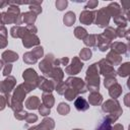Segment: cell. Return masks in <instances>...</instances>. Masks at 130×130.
Masks as SVG:
<instances>
[{
  "label": "cell",
  "instance_id": "10",
  "mask_svg": "<svg viewBox=\"0 0 130 130\" xmlns=\"http://www.w3.org/2000/svg\"><path fill=\"white\" fill-rule=\"evenodd\" d=\"M43 101H44V103L46 104V107L47 108H51L52 106H53V104H54V100H53V96L50 94V95H46V94H44L43 95Z\"/></svg>",
  "mask_w": 130,
  "mask_h": 130
},
{
  "label": "cell",
  "instance_id": "15",
  "mask_svg": "<svg viewBox=\"0 0 130 130\" xmlns=\"http://www.w3.org/2000/svg\"><path fill=\"white\" fill-rule=\"evenodd\" d=\"M66 5H67V1H62V2L58 1V2H56V6L59 10H63L66 7Z\"/></svg>",
  "mask_w": 130,
  "mask_h": 130
},
{
  "label": "cell",
  "instance_id": "7",
  "mask_svg": "<svg viewBox=\"0 0 130 130\" xmlns=\"http://www.w3.org/2000/svg\"><path fill=\"white\" fill-rule=\"evenodd\" d=\"M74 21H75V15H74L73 12H68V13L64 16V23H65L66 25L70 26V25H72V24L74 23Z\"/></svg>",
  "mask_w": 130,
  "mask_h": 130
},
{
  "label": "cell",
  "instance_id": "6",
  "mask_svg": "<svg viewBox=\"0 0 130 130\" xmlns=\"http://www.w3.org/2000/svg\"><path fill=\"white\" fill-rule=\"evenodd\" d=\"M39 105V100L37 96H30L26 101V108L28 109H37Z\"/></svg>",
  "mask_w": 130,
  "mask_h": 130
},
{
  "label": "cell",
  "instance_id": "3",
  "mask_svg": "<svg viewBox=\"0 0 130 130\" xmlns=\"http://www.w3.org/2000/svg\"><path fill=\"white\" fill-rule=\"evenodd\" d=\"M93 15H94V12L92 11H83L80 15V21L85 24H89L92 22Z\"/></svg>",
  "mask_w": 130,
  "mask_h": 130
},
{
  "label": "cell",
  "instance_id": "21",
  "mask_svg": "<svg viewBox=\"0 0 130 130\" xmlns=\"http://www.w3.org/2000/svg\"><path fill=\"white\" fill-rule=\"evenodd\" d=\"M128 101H130V93H128V94L125 95V103H127Z\"/></svg>",
  "mask_w": 130,
  "mask_h": 130
},
{
  "label": "cell",
  "instance_id": "13",
  "mask_svg": "<svg viewBox=\"0 0 130 130\" xmlns=\"http://www.w3.org/2000/svg\"><path fill=\"white\" fill-rule=\"evenodd\" d=\"M90 56H91V52H90L89 49H83V50L80 52V57H81L82 59H84V60L89 59Z\"/></svg>",
  "mask_w": 130,
  "mask_h": 130
},
{
  "label": "cell",
  "instance_id": "1",
  "mask_svg": "<svg viewBox=\"0 0 130 130\" xmlns=\"http://www.w3.org/2000/svg\"><path fill=\"white\" fill-rule=\"evenodd\" d=\"M108 13H109L108 8H107V9L104 8V9H102V10L99 11V16H98V18H96V24H99V26L103 27V26H105V25L108 24V22H109V17H105V16H109Z\"/></svg>",
  "mask_w": 130,
  "mask_h": 130
},
{
  "label": "cell",
  "instance_id": "24",
  "mask_svg": "<svg viewBox=\"0 0 130 130\" xmlns=\"http://www.w3.org/2000/svg\"><path fill=\"white\" fill-rule=\"evenodd\" d=\"M75 130H79V129H75Z\"/></svg>",
  "mask_w": 130,
  "mask_h": 130
},
{
  "label": "cell",
  "instance_id": "17",
  "mask_svg": "<svg viewBox=\"0 0 130 130\" xmlns=\"http://www.w3.org/2000/svg\"><path fill=\"white\" fill-rule=\"evenodd\" d=\"M37 120V116H35V115H28V117H27V122L28 123H31V121H36Z\"/></svg>",
  "mask_w": 130,
  "mask_h": 130
},
{
  "label": "cell",
  "instance_id": "9",
  "mask_svg": "<svg viewBox=\"0 0 130 130\" xmlns=\"http://www.w3.org/2000/svg\"><path fill=\"white\" fill-rule=\"evenodd\" d=\"M118 73L121 76H126L127 74H129L130 73V63H125L124 65H122L119 68Z\"/></svg>",
  "mask_w": 130,
  "mask_h": 130
},
{
  "label": "cell",
  "instance_id": "23",
  "mask_svg": "<svg viewBox=\"0 0 130 130\" xmlns=\"http://www.w3.org/2000/svg\"><path fill=\"white\" fill-rule=\"evenodd\" d=\"M129 130H130V126H129Z\"/></svg>",
  "mask_w": 130,
  "mask_h": 130
},
{
  "label": "cell",
  "instance_id": "2",
  "mask_svg": "<svg viewBox=\"0 0 130 130\" xmlns=\"http://www.w3.org/2000/svg\"><path fill=\"white\" fill-rule=\"evenodd\" d=\"M82 65H83V64L80 63L77 58H75V59H73L71 66L67 67L66 71L68 72V74H77V73L79 72V70L82 68Z\"/></svg>",
  "mask_w": 130,
  "mask_h": 130
},
{
  "label": "cell",
  "instance_id": "19",
  "mask_svg": "<svg viewBox=\"0 0 130 130\" xmlns=\"http://www.w3.org/2000/svg\"><path fill=\"white\" fill-rule=\"evenodd\" d=\"M122 5H124V8H129V7H130V2H125V1H123V2H122Z\"/></svg>",
  "mask_w": 130,
  "mask_h": 130
},
{
  "label": "cell",
  "instance_id": "16",
  "mask_svg": "<svg viewBox=\"0 0 130 130\" xmlns=\"http://www.w3.org/2000/svg\"><path fill=\"white\" fill-rule=\"evenodd\" d=\"M40 113L45 116V115H47V114L50 113V109H46V110H45L43 107H41V108H40Z\"/></svg>",
  "mask_w": 130,
  "mask_h": 130
},
{
  "label": "cell",
  "instance_id": "18",
  "mask_svg": "<svg viewBox=\"0 0 130 130\" xmlns=\"http://www.w3.org/2000/svg\"><path fill=\"white\" fill-rule=\"evenodd\" d=\"M95 5H98V2H96V1H94V2H88L85 8H88V7H89V8H93Z\"/></svg>",
  "mask_w": 130,
  "mask_h": 130
},
{
  "label": "cell",
  "instance_id": "4",
  "mask_svg": "<svg viewBox=\"0 0 130 130\" xmlns=\"http://www.w3.org/2000/svg\"><path fill=\"white\" fill-rule=\"evenodd\" d=\"M88 107H89L88 104L82 98H77V100L75 101V108L79 111H85L88 109Z\"/></svg>",
  "mask_w": 130,
  "mask_h": 130
},
{
  "label": "cell",
  "instance_id": "20",
  "mask_svg": "<svg viewBox=\"0 0 130 130\" xmlns=\"http://www.w3.org/2000/svg\"><path fill=\"white\" fill-rule=\"evenodd\" d=\"M113 130H123V127H122L121 125H119V124H118V125H116V126H115V128H114Z\"/></svg>",
  "mask_w": 130,
  "mask_h": 130
},
{
  "label": "cell",
  "instance_id": "11",
  "mask_svg": "<svg viewBox=\"0 0 130 130\" xmlns=\"http://www.w3.org/2000/svg\"><path fill=\"white\" fill-rule=\"evenodd\" d=\"M58 112L61 114V115H66L68 112H69V107L68 105L64 104V103H61L58 107Z\"/></svg>",
  "mask_w": 130,
  "mask_h": 130
},
{
  "label": "cell",
  "instance_id": "14",
  "mask_svg": "<svg viewBox=\"0 0 130 130\" xmlns=\"http://www.w3.org/2000/svg\"><path fill=\"white\" fill-rule=\"evenodd\" d=\"M23 16H24V21L27 22V23H32L35 21V19H36V16L34 14H31L30 12L23 14Z\"/></svg>",
  "mask_w": 130,
  "mask_h": 130
},
{
  "label": "cell",
  "instance_id": "12",
  "mask_svg": "<svg viewBox=\"0 0 130 130\" xmlns=\"http://www.w3.org/2000/svg\"><path fill=\"white\" fill-rule=\"evenodd\" d=\"M75 36L77 38H79V39H83L84 36H86V30L84 28H82V27H77L75 29Z\"/></svg>",
  "mask_w": 130,
  "mask_h": 130
},
{
  "label": "cell",
  "instance_id": "8",
  "mask_svg": "<svg viewBox=\"0 0 130 130\" xmlns=\"http://www.w3.org/2000/svg\"><path fill=\"white\" fill-rule=\"evenodd\" d=\"M89 102L92 105H99L102 102V95L98 92H92L89 96Z\"/></svg>",
  "mask_w": 130,
  "mask_h": 130
},
{
  "label": "cell",
  "instance_id": "22",
  "mask_svg": "<svg viewBox=\"0 0 130 130\" xmlns=\"http://www.w3.org/2000/svg\"><path fill=\"white\" fill-rule=\"evenodd\" d=\"M34 129H35V128H31V129H29V130H34Z\"/></svg>",
  "mask_w": 130,
  "mask_h": 130
},
{
  "label": "cell",
  "instance_id": "5",
  "mask_svg": "<svg viewBox=\"0 0 130 130\" xmlns=\"http://www.w3.org/2000/svg\"><path fill=\"white\" fill-rule=\"evenodd\" d=\"M111 119L109 117H106L98 126L95 130H111Z\"/></svg>",
  "mask_w": 130,
  "mask_h": 130
}]
</instances>
